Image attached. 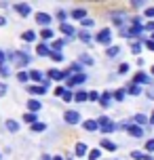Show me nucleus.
Masks as SVG:
<instances>
[{"label":"nucleus","instance_id":"nucleus-11","mask_svg":"<svg viewBox=\"0 0 154 160\" xmlns=\"http://www.w3.org/2000/svg\"><path fill=\"white\" fill-rule=\"evenodd\" d=\"M82 127H85V131H89V133H95V131H99V122L97 120H85Z\"/></svg>","mask_w":154,"mask_h":160},{"label":"nucleus","instance_id":"nucleus-7","mask_svg":"<svg viewBox=\"0 0 154 160\" xmlns=\"http://www.w3.org/2000/svg\"><path fill=\"white\" fill-rule=\"evenodd\" d=\"M133 82H135V84H150L152 80H150V76H148V74H144V72H137L135 76H133Z\"/></svg>","mask_w":154,"mask_h":160},{"label":"nucleus","instance_id":"nucleus-27","mask_svg":"<svg viewBox=\"0 0 154 160\" xmlns=\"http://www.w3.org/2000/svg\"><path fill=\"white\" fill-rule=\"evenodd\" d=\"M112 19H114V23H116V25H121L122 21H125V15H121V11H118V13H114V15H112Z\"/></svg>","mask_w":154,"mask_h":160},{"label":"nucleus","instance_id":"nucleus-8","mask_svg":"<svg viewBox=\"0 0 154 160\" xmlns=\"http://www.w3.org/2000/svg\"><path fill=\"white\" fill-rule=\"evenodd\" d=\"M87 82V76L85 74H74L72 78H68V87H74V84H82Z\"/></svg>","mask_w":154,"mask_h":160},{"label":"nucleus","instance_id":"nucleus-41","mask_svg":"<svg viewBox=\"0 0 154 160\" xmlns=\"http://www.w3.org/2000/svg\"><path fill=\"white\" fill-rule=\"evenodd\" d=\"M80 40H82V42H89V40H91V34L89 32H80Z\"/></svg>","mask_w":154,"mask_h":160},{"label":"nucleus","instance_id":"nucleus-6","mask_svg":"<svg viewBox=\"0 0 154 160\" xmlns=\"http://www.w3.org/2000/svg\"><path fill=\"white\" fill-rule=\"evenodd\" d=\"M70 76V70H65V72H59V70H49V78L53 80H65Z\"/></svg>","mask_w":154,"mask_h":160},{"label":"nucleus","instance_id":"nucleus-35","mask_svg":"<svg viewBox=\"0 0 154 160\" xmlns=\"http://www.w3.org/2000/svg\"><path fill=\"white\" fill-rule=\"evenodd\" d=\"M99 156H101V152H99V150H93V152H89V160H99Z\"/></svg>","mask_w":154,"mask_h":160},{"label":"nucleus","instance_id":"nucleus-32","mask_svg":"<svg viewBox=\"0 0 154 160\" xmlns=\"http://www.w3.org/2000/svg\"><path fill=\"white\" fill-rule=\"evenodd\" d=\"M125 95H127V91H116V93H114V99H116V101H122V99H125Z\"/></svg>","mask_w":154,"mask_h":160},{"label":"nucleus","instance_id":"nucleus-2","mask_svg":"<svg viewBox=\"0 0 154 160\" xmlns=\"http://www.w3.org/2000/svg\"><path fill=\"white\" fill-rule=\"evenodd\" d=\"M97 122H99V131L101 133H114L116 131V122H112L108 116H99Z\"/></svg>","mask_w":154,"mask_h":160},{"label":"nucleus","instance_id":"nucleus-17","mask_svg":"<svg viewBox=\"0 0 154 160\" xmlns=\"http://www.w3.org/2000/svg\"><path fill=\"white\" fill-rule=\"evenodd\" d=\"M36 53H38L40 57H51V51H49V47H47V44H40V47L36 48Z\"/></svg>","mask_w":154,"mask_h":160},{"label":"nucleus","instance_id":"nucleus-56","mask_svg":"<svg viewBox=\"0 0 154 160\" xmlns=\"http://www.w3.org/2000/svg\"><path fill=\"white\" fill-rule=\"evenodd\" d=\"M42 160H53V158H51L49 154H44V156H42Z\"/></svg>","mask_w":154,"mask_h":160},{"label":"nucleus","instance_id":"nucleus-14","mask_svg":"<svg viewBox=\"0 0 154 160\" xmlns=\"http://www.w3.org/2000/svg\"><path fill=\"white\" fill-rule=\"evenodd\" d=\"M101 148H104V150H108V152H116V150H118V145L112 143V141H108V139H104V141H101Z\"/></svg>","mask_w":154,"mask_h":160},{"label":"nucleus","instance_id":"nucleus-43","mask_svg":"<svg viewBox=\"0 0 154 160\" xmlns=\"http://www.w3.org/2000/svg\"><path fill=\"white\" fill-rule=\"evenodd\" d=\"M80 70H82V68H80V65H78V63H74L72 68H70V72H74V74H82Z\"/></svg>","mask_w":154,"mask_h":160},{"label":"nucleus","instance_id":"nucleus-51","mask_svg":"<svg viewBox=\"0 0 154 160\" xmlns=\"http://www.w3.org/2000/svg\"><path fill=\"white\" fill-rule=\"evenodd\" d=\"M82 25H87V28H91V25H93V21H91V19H82Z\"/></svg>","mask_w":154,"mask_h":160},{"label":"nucleus","instance_id":"nucleus-40","mask_svg":"<svg viewBox=\"0 0 154 160\" xmlns=\"http://www.w3.org/2000/svg\"><path fill=\"white\" fill-rule=\"evenodd\" d=\"M65 17H68V13H65V11H57V19H59L61 23L65 21Z\"/></svg>","mask_w":154,"mask_h":160},{"label":"nucleus","instance_id":"nucleus-4","mask_svg":"<svg viewBox=\"0 0 154 160\" xmlns=\"http://www.w3.org/2000/svg\"><path fill=\"white\" fill-rule=\"evenodd\" d=\"M95 40L101 42V44H110V40H112V30H99L97 36H95Z\"/></svg>","mask_w":154,"mask_h":160},{"label":"nucleus","instance_id":"nucleus-45","mask_svg":"<svg viewBox=\"0 0 154 160\" xmlns=\"http://www.w3.org/2000/svg\"><path fill=\"white\" fill-rule=\"evenodd\" d=\"M51 59H55V61H61V59H64V55H61V53H51Z\"/></svg>","mask_w":154,"mask_h":160},{"label":"nucleus","instance_id":"nucleus-29","mask_svg":"<svg viewBox=\"0 0 154 160\" xmlns=\"http://www.w3.org/2000/svg\"><path fill=\"white\" fill-rule=\"evenodd\" d=\"M21 38H23V40H25V42H32V40H34V38H36V34H34V32H32V30H30V32H23V36H21Z\"/></svg>","mask_w":154,"mask_h":160},{"label":"nucleus","instance_id":"nucleus-31","mask_svg":"<svg viewBox=\"0 0 154 160\" xmlns=\"http://www.w3.org/2000/svg\"><path fill=\"white\" fill-rule=\"evenodd\" d=\"M127 91H129L131 95H139V84H135V82H133V84H129V88H127Z\"/></svg>","mask_w":154,"mask_h":160},{"label":"nucleus","instance_id":"nucleus-61","mask_svg":"<svg viewBox=\"0 0 154 160\" xmlns=\"http://www.w3.org/2000/svg\"><path fill=\"white\" fill-rule=\"evenodd\" d=\"M152 40H154V36H152Z\"/></svg>","mask_w":154,"mask_h":160},{"label":"nucleus","instance_id":"nucleus-59","mask_svg":"<svg viewBox=\"0 0 154 160\" xmlns=\"http://www.w3.org/2000/svg\"><path fill=\"white\" fill-rule=\"evenodd\" d=\"M53 160H64V158H61V156H55V158H53Z\"/></svg>","mask_w":154,"mask_h":160},{"label":"nucleus","instance_id":"nucleus-49","mask_svg":"<svg viewBox=\"0 0 154 160\" xmlns=\"http://www.w3.org/2000/svg\"><path fill=\"white\" fill-rule=\"evenodd\" d=\"M4 93H7V84H4V82H0V97L4 95Z\"/></svg>","mask_w":154,"mask_h":160},{"label":"nucleus","instance_id":"nucleus-60","mask_svg":"<svg viewBox=\"0 0 154 160\" xmlns=\"http://www.w3.org/2000/svg\"><path fill=\"white\" fill-rule=\"evenodd\" d=\"M152 74H154V68H152Z\"/></svg>","mask_w":154,"mask_h":160},{"label":"nucleus","instance_id":"nucleus-34","mask_svg":"<svg viewBox=\"0 0 154 160\" xmlns=\"http://www.w3.org/2000/svg\"><path fill=\"white\" fill-rule=\"evenodd\" d=\"M118 53H121V48H118V47H110V48H108V57H114V55H118Z\"/></svg>","mask_w":154,"mask_h":160},{"label":"nucleus","instance_id":"nucleus-23","mask_svg":"<svg viewBox=\"0 0 154 160\" xmlns=\"http://www.w3.org/2000/svg\"><path fill=\"white\" fill-rule=\"evenodd\" d=\"M74 152H76V156H85V154H87V145L85 143H76V150H74Z\"/></svg>","mask_w":154,"mask_h":160},{"label":"nucleus","instance_id":"nucleus-54","mask_svg":"<svg viewBox=\"0 0 154 160\" xmlns=\"http://www.w3.org/2000/svg\"><path fill=\"white\" fill-rule=\"evenodd\" d=\"M4 59H7V55H4V53L0 51V65H4Z\"/></svg>","mask_w":154,"mask_h":160},{"label":"nucleus","instance_id":"nucleus-15","mask_svg":"<svg viewBox=\"0 0 154 160\" xmlns=\"http://www.w3.org/2000/svg\"><path fill=\"white\" fill-rule=\"evenodd\" d=\"M23 120L28 122V124H36V122H38V116H36L34 112H28V114H23Z\"/></svg>","mask_w":154,"mask_h":160},{"label":"nucleus","instance_id":"nucleus-18","mask_svg":"<svg viewBox=\"0 0 154 160\" xmlns=\"http://www.w3.org/2000/svg\"><path fill=\"white\" fill-rule=\"evenodd\" d=\"M28 91H30L32 95H44V93H47L44 87H28Z\"/></svg>","mask_w":154,"mask_h":160},{"label":"nucleus","instance_id":"nucleus-57","mask_svg":"<svg viewBox=\"0 0 154 160\" xmlns=\"http://www.w3.org/2000/svg\"><path fill=\"white\" fill-rule=\"evenodd\" d=\"M7 23V19H4V17H0V25H4Z\"/></svg>","mask_w":154,"mask_h":160},{"label":"nucleus","instance_id":"nucleus-3","mask_svg":"<svg viewBox=\"0 0 154 160\" xmlns=\"http://www.w3.org/2000/svg\"><path fill=\"white\" fill-rule=\"evenodd\" d=\"M144 30H146V28H141V23H133L131 30H121V34L122 36H133V38H135V36H139Z\"/></svg>","mask_w":154,"mask_h":160},{"label":"nucleus","instance_id":"nucleus-39","mask_svg":"<svg viewBox=\"0 0 154 160\" xmlns=\"http://www.w3.org/2000/svg\"><path fill=\"white\" fill-rule=\"evenodd\" d=\"M80 61H82L85 65H91V63H93V59H91L89 55H80Z\"/></svg>","mask_w":154,"mask_h":160},{"label":"nucleus","instance_id":"nucleus-19","mask_svg":"<svg viewBox=\"0 0 154 160\" xmlns=\"http://www.w3.org/2000/svg\"><path fill=\"white\" fill-rule=\"evenodd\" d=\"M87 99H89V93H82V91H78V93L74 95V101H78V103L87 101Z\"/></svg>","mask_w":154,"mask_h":160},{"label":"nucleus","instance_id":"nucleus-44","mask_svg":"<svg viewBox=\"0 0 154 160\" xmlns=\"http://www.w3.org/2000/svg\"><path fill=\"white\" fill-rule=\"evenodd\" d=\"M64 93H65V87H57L55 88V95L57 97H64Z\"/></svg>","mask_w":154,"mask_h":160},{"label":"nucleus","instance_id":"nucleus-12","mask_svg":"<svg viewBox=\"0 0 154 160\" xmlns=\"http://www.w3.org/2000/svg\"><path fill=\"white\" fill-rule=\"evenodd\" d=\"M36 21L40 25H44V28H49V23H51V15H47V13H38L36 15Z\"/></svg>","mask_w":154,"mask_h":160},{"label":"nucleus","instance_id":"nucleus-30","mask_svg":"<svg viewBox=\"0 0 154 160\" xmlns=\"http://www.w3.org/2000/svg\"><path fill=\"white\" fill-rule=\"evenodd\" d=\"M131 53H133V55H139V53H141V44H139V42H133V44H131Z\"/></svg>","mask_w":154,"mask_h":160},{"label":"nucleus","instance_id":"nucleus-22","mask_svg":"<svg viewBox=\"0 0 154 160\" xmlns=\"http://www.w3.org/2000/svg\"><path fill=\"white\" fill-rule=\"evenodd\" d=\"M44 128H47V124H44V122H36V124H32V127H30V131H34V133H42Z\"/></svg>","mask_w":154,"mask_h":160},{"label":"nucleus","instance_id":"nucleus-5","mask_svg":"<svg viewBox=\"0 0 154 160\" xmlns=\"http://www.w3.org/2000/svg\"><path fill=\"white\" fill-rule=\"evenodd\" d=\"M64 120L68 124H78V122H80V114L74 112V110H68V112L64 114Z\"/></svg>","mask_w":154,"mask_h":160},{"label":"nucleus","instance_id":"nucleus-36","mask_svg":"<svg viewBox=\"0 0 154 160\" xmlns=\"http://www.w3.org/2000/svg\"><path fill=\"white\" fill-rule=\"evenodd\" d=\"M135 122H137V124H146L148 118L144 116V114H137V116H135Z\"/></svg>","mask_w":154,"mask_h":160},{"label":"nucleus","instance_id":"nucleus-16","mask_svg":"<svg viewBox=\"0 0 154 160\" xmlns=\"http://www.w3.org/2000/svg\"><path fill=\"white\" fill-rule=\"evenodd\" d=\"M85 15H87V11H85V8H74V11H72V17H74V19H78V21H82Z\"/></svg>","mask_w":154,"mask_h":160},{"label":"nucleus","instance_id":"nucleus-20","mask_svg":"<svg viewBox=\"0 0 154 160\" xmlns=\"http://www.w3.org/2000/svg\"><path fill=\"white\" fill-rule=\"evenodd\" d=\"M30 80H36V82H44V78H42V74L38 72V70H32V72H30Z\"/></svg>","mask_w":154,"mask_h":160},{"label":"nucleus","instance_id":"nucleus-52","mask_svg":"<svg viewBox=\"0 0 154 160\" xmlns=\"http://www.w3.org/2000/svg\"><path fill=\"white\" fill-rule=\"evenodd\" d=\"M146 47L150 48V51H154V40H148V42H146Z\"/></svg>","mask_w":154,"mask_h":160},{"label":"nucleus","instance_id":"nucleus-38","mask_svg":"<svg viewBox=\"0 0 154 160\" xmlns=\"http://www.w3.org/2000/svg\"><path fill=\"white\" fill-rule=\"evenodd\" d=\"M89 99H91V101H99V99H101V95H99L97 91H93V93H89Z\"/></svg>","mask_w":154,"mask_h":160},{"label":"nucleus","instance_id":"nucleus-21","mask_svg":"<svg viewBox=\"0 0 154 160\" xmlns=\"http://www.w3.org/2000/svg\"><path fill=\"white\" fill-rule=\"evenodd\" d=\"M7 128L11 131V133H17V131H19V122H15V120H7Z\"/></svg>","mask_w":154,"mask_h":160},{"label":"nucleus","instance_id":"nucleus-26","mask_svg":"<svg viewBox=\"0 0 154 160\" xmlns=\"http://www.w3.org/2000/svg\"><path fill=\"white\" fill-rule=\"evenodd\" d=\"M40 36L44 40H51L53 38V30H49V28H44V30H40Z\"/></svg>","mask_w":154,"mask_h":160},{"label":"nucleus","instance_id":"nucleus-50","mask_svg":"<svg viewBox=\"0 0 154 160\" xmlns=\"http://www.w3.org/2000/svg\"><path fill=\"white\" fill-rule=\"evenodd\" d=\"M146 17H150V19L154 17V7H152V8H148V11H146Z\"/></svg>","mask_w":154,"mask_h":160},{"label":"nucleus","instance_id":"nucleus-10","mask_svg":"<svg viewBox=\"0 0 154 160\" xmlns=\"http://www.w3.org/2000/svg\"><path fill=\"white\" fill-rule=\"evenodd\" d=\"M127 131H129L131 137H144V128L139 127V124H129V127H127Z\"/></svg>","mask_w":154,"mask_h":160},{"label":"nucleus","instance_id":"nucleus-42","mask_svg":"<svg viewBox=\"0 0 154 160\" xmlns=\"http://www.w3.org/2000/svg\"><path fill=\"white\" fill-rule=\"evenodd\" d=\"M61 99H64V101H70V99H74V95L68 91V88H65V93H64V97H61Z\"/></svg>","mask_w":154,"mask_h":160},{"label":"nucleus","instance_id":"nucleus-55","mask_svg":"<svg viewBox=\"0 0 154 160\" xmlns=\"http://www.w3.org/2000/svg\"><path fill=\"white\" fill-rule=\"evenodd\" d=\"M148 97H150V99H154V88H150V91H148Z\"/></svg>","mask_w":154,"mask_h":160},{"label":"nucleus","instance_id":"nucleus-28","mask_svg":"<svg viewBox=\"0 0 154 160\" xmlns=\"http://www.w3.org/2000/svg\"><path fill=\"white\" fill-rule=\"evenodd\" d=\"M64 47H65V40H55V42H53V48H55V53H59V51H61Z\"/></svg>","mask_w":154,"mask_h":160},{"label":"nucleus","instance_id":"nucleus-24","mask_svg":"<svg viewBox=\"0 0 154 160\" xmlns=\"http://www.w3.org/2000/svg\"><path fill=\"white\" fill-rule=\"evenodd\" d=\"M59 30H61L65 36H72V34H74V28H72V25H68V23H61V28H59Z\"/></svg>","mask_w":154,"mask_h":160},{"label":"nucleus","instance_id":"nucleus-47","mask_svg":"<svg viewBox=\"0 0 154 160\" xmlns=\"http://www.w3.org/2000/svg\"><path fill=\"white\" fill-rule=\"evenodd\" d=\"M146 150L148 152H154V139H150V141L146 143Z\"/></svg>","mask_w":154,"mask_h":160},{"label":"nucleus","instance_id":"nucleus-58","mask_svg":"<svg viewBox=\"0 0 154 160\" xmlns=\"http://www.w3.org/2000/svg\"><path fill=\"white\" fill-rule=\"evenodd\" d=\"M150 124H154V112H152V118H150Z\"/></svg>","mask_w":154,"mask_h":160},{"label":"nucleus","instance_id":"nucleus-9","mask_svg":"<svg viewBox=\"0 0 154 160\" xmlns=\"http://www.w3.org/2000/svg\"><path fill=\"white\" fill-rule=\"evenodd\" d=\"M13 8H15V11H17V13H19L21 17H28L30 13H32V11H30V4H23V2H17Z\"/></svg>","mask_w":154,"mask_h":160},{"label":"nucleus","instance_id":"nucleus-1","mask_svg":"<svg viewBox=\"0 0 154 160\" xmlns=\"http://www.w3.org/2000/svg\"><path fill=\"white\" fill-rule=\"evenodd\" d=\"M7 59L11 63H15L17 68H25L30 63V55L25 51H11V53H7Z\"/></svg>","mask_w":154,"mask_h":160},{"label":"nucleus","instance_id":"nucleus-48","mask_svg":"<svg viewBox=\"0 0 154 160\" xmlns=\"http://www.w3.org/2000/svg\"><path fill=\"white\" fill-rule=\"evenodd\" d=\"M0 76H8V68L7 65H0Z\"/></svg>","mask_w":154,"mask_h":160},{"label":"nucleus","instance_id":"nucleus-13","mask_svg":"<svg viewBox=\"0 0 154 160\" xmlns=\"http://www.w3.org/2000/svg\"><path fill=\"white\" fill-rule=\"evenodd\" d=\"M40 108H42V103L38 99H30V101H28V110H30V112H38Z\"/></svg>","mask_w":154,"mask_h":160},{"label":"nucleus","instance_id":"nucleus-46","mask_svg":"<svg viewBox=\"0 0 154 160\" xmlns=\"http://www.w3.org/2000/svg\"><path fill=\"white\" fill-rule=\"evenodd\" d=\"M118 72H121V74H127V72H129V63H122L121 68H118Z\"/></svg>","mask_w":154,"mask_h":160},{"label":"nucleus","instance_id":"nucleus-33","mask_svg":"<svg viewBox=\"0 0 154 160\" xmlns=\"http://www.w3.org/2000/svg\"><path fill=\"white\" fill-rule=\"evenodd\" d=\"M17 80H19V82H28V80H30V74L19 72V74H17Z\"/></svg>","mask_w":154,"mask_h":160},{"label":"nucleus","instance_id":"nucleus-37","mask_svg":"<svg viewBox=\"0 0 154 160\" xmlns=\"http://www.w3.org/2000/svg\"><path fill=\"white\" fill-rule=\"evenodd\" d=\"M131 158H135V160H146V154H141V152H131Z\"/></svg>","mask_w":154,"mask_h":160},{"label":"nucleus","instance_id":"nucleus-25","mask_svg":"<svg viewBox=\"0 0 154 160\" xmlns=\"http://www.w3.org/2000/svg\"><path fill=\"white\" fill-rule=\"evenodd\" d=\"M110 93H104V95H101V99H99V103L104 105V108H108V105H110Z\"/></svg>","mask_w":154,"mask_h":160},{"label":"nucleus","instance_id":"nucleus-53","mask_svg":"<svg viewBox=\"0 0 154 160\" xmlns=\"http://www.w3.org/2000/svg\"><path fill=\"white\" fill-rule=\"evenodd\" d=\"M146 30H148V32H154V21H150V23L146 25Z\"/></svg>","mask_w":154,"mask_h":160}]
</instances>
